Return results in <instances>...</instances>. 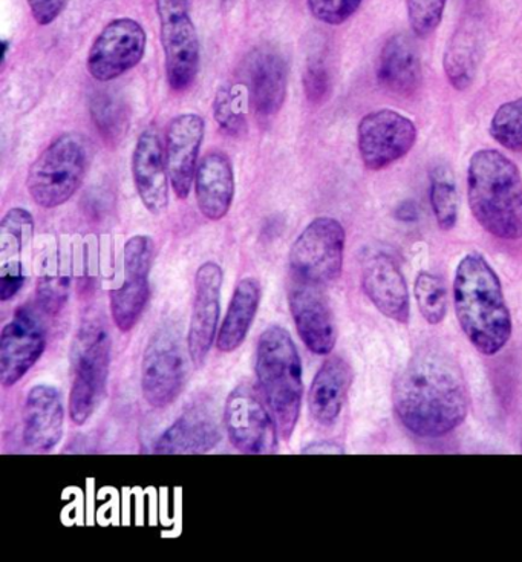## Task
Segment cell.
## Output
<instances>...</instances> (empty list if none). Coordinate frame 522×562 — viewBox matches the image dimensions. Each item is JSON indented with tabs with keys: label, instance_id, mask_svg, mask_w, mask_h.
<instances>
[{
	"label": "cell",
	"instance_id": "obj_32",
	"mask_svg": "<svg viewBox=\"0 0 522 562\" xmlns=\"http://www.w3.org/2000/svg\"><path fill=\"white\" fill-rule=\"evenodd\" d=\"M216 123L230 137H239L246 130L241 95L234 88H219L214 102Z\"/></svg>",
	"mask_w": 522,
	"mask_h": 562
},
{
	"label": "cell",
	"instance_id": "obj_24",
	"mask_svg": "<svg viewBox=\"0 0 522 562\" xmlns=\"http://www.w3.org/2000/svg\"><path fill=\"white\" fill-rule=\"evenodd\" d=\"M193 184L200 212L207 220H223L230 211L235 198V172L230 158L222 150L204 155Z\"/></svg>",
	"mask_w": 522,
	"mask_h": 562
},
{
	"label": "cell",
	"instance_id": "obj_9",
	"mask_svg": "<svg viewBox=\"0 0 522 562\" xmlns=\"http://www.w3.org/2000/svg\"><path fill=\"white\" fill-rule=\"evenodd\" d=\"M166 76L170 89L183 92L192 87L200 69V41L189 0H155Z\"/></svg>",
	"mask_w": 522,
	"mask_h": 562
},
{
	"label": "cell",
	"instance_id": "obj_15",
	"mask_svg": "<svg viewBox=\"0 0 522 562\" xmlns=\"http://www.w3.org/2000/svg\"><path fill=\"white\" fill-rule=\"evenodd\" d=\"M288 305L297 333L308 350L317 356L331 355L338 340V327L324 286L295 279L290 286Z\"/></svg>",
	"mask_w": 522,
	"mask_h": 562
},
{
	"label": "cell",
	"instance_id": "obj_31",
	"mask_svg": "<svg viewBox=\"0 0 522 562\" xmlns=\"http://www.w3.org/2000/svg\"><path fill=\"white\" fill-rule=\"evenodd\" d=\"M498 145L512 153L522 150V97L501 104L495 112L489 127Z\"/></svg>",
	"mask_w": 522,
	"mask_h": 562
},
{
	"label": "cell",
	"instance_id": "obj_3",
	"mask_svg": "<svg viewBox=\"0 0 522 562\" xmlns=\"http://www.w3.org/2000/svg\"><path fill=\"white\" fill-rule=\"evenodd\" d=\"M467 200L472 215L487 234L506 241L522 238V177L497 149H479L467 168Z\"/></svg>",
	"mask_w": 522,
	"mask_h": 562
},
{
	"label": "cell",
	"instance_id": "obj_8",
	"mask_svg": "<svg viewBox=\"0 0 522 562\" xmlns=\"http://www.w3.org/2000/svg\"><path fill=\"white\" fill-rule=\"evenodd\" d=\"M345 244V228L338 220L330 216L313 220L290 250L293 278L319 286L338 281L343 270Z\"/></svg>",
	"mask_w": 522,
	"mask_h": 562
},
{
	"label": "cell",
	"instance_id": "obj_14",
	"mask_svg": "<svg viewBox=\"0 0 522 562\" xmlns=\"http://www.w3.org/2000/svg\"><path fill=\"white\" fill-rule=\"evenodd\" d=\"M46 327L33 305L15 310L0 337V380L5 387L14 386L36 366L46 348Z\"/></svg>",
	"mask_w": 522,
	"mask_h": 562
},
{
	"label": "cell",
	"instance_id": "obj_6",
	"mask_svg": "<svg viewBox=\"0 0 522 562\" xmlns=\"http://www.w3.org/2000/svg\"><path fill=\"white\" fill-rule=\"evenodd\" d=\"M112 342L102 322L81 325L72 348V386L69 416L76 425H84L94 416L106 395L111 370Z\"/></svg>",
	"mask_w": 522,
	"mask_h": 562
},
{
	"label": "cell",
	"instance_id": "obj_27",
	"mask_svg": "<svg viewBox=\"0 0 522 562\" xmlns=\"http://www.w3.org/2000/svg\"><path fill=\"white\" fill-rule=\"evenodd\" d=\"M262 290L258 279L243 278L236 285L216 345L222 352H234L246 340L261 304Z\"/></svg>",
	"mask_w": 522,
	"mask_h": 562
},
{
	"label": "cell",
	"instance_id": "obj_12",
	"mask_svg": "<svg viewBox=\"0 0 522 562\" xmlns=\"http://www.w3.org/2000/svg\"><path fill=\"white\" fill-rule=\"evenodd\" d=\"M145 30L129 18L115 19L104 26L88 54V71L95 80L118 79L140 64L146 53Z\"/></svg>",
	"mask_w": 522,
	"mask_h": 562
},
{
	"label": "cell",
	"instance_id": "obj_37",
	"mask_svg": "<svg viewBox=\"0 0 522 562\" xmlns=\"http://www.w3.org/2000/svg\"><path fill=\"white\" fill-rule=\"evenodd\" d=\"M305 94L313 103H320L330 89V77L320 61H313L304 74Z\"/></svg>",
	"mask_w": 522,
	"mask_h": 562
},
{
	"label": "cell",
	"instance_id": "obj_28",
	"mask_svg": "<svg viewBox=\"0 0 522 562\" xmlns=\"http://www.w3.org/2000/svg\"><path fill=\"white\" fill-rule=\"evenodd\" d=\"M483 52L481 26L475 21H466L458 26L444 53V72L449 83L456 91L470 87L477 74Z\"/></svg>",
	"mask_w": 522,
	"mask_h": 562
},
{
	"label": "cell",
	"instance_id": "obj_23",
	"mask_svg": "<svg viewBox=\"0 0 522 562\" xmlns=\"http://www.w3.org/2000/svg\"><path fill=\"white\" fill-rule=\"evenodd\" d=\"M250 103L258 117L270 119L281 111L287 95L288 68L273 49H257L247 59Z\"/></svg>",
	"mask_w": 522,
	"mask_h": 562
},
{
	"label": "cell",
	"instance_id": "obj_39",
	"mask_svg": "<svg viewBox=\"0 0 522 562\" xmlns=\"http://www.w3.org/2000/svg\"><path fill=\"white\" fill-rule=\"evenodd\" d=\"M305 452L309 453H343V448L334 443H328V441H320V443L308 446Z\"/></svg>",
	"mask_w": 522,
	"mask_h": 562
},
{
	"label": "cell",
	"instance_id": "obj_18",
	"mask_svg": "<svg viewBox=\"0 0 522 562\" xmlns=\"http://www.w3.org/2000/svg\"><path fill=\"white\" fill-rule=\"evenodd\" d=\"M133 176L143 205L154 215L164 212L169 204L170 178L166 147L157 127L149 126L138 137L133 154Z\"/></svg>",
	"mask_w": 522,
	"mask_h": 562
},
{
	"label": "cell",
	"instance_id": "obj_29",
	"mask_svg": "<svg viewBox=\"0 0 522 562\" xmlns=\"http://www.w3.org/2000/svg\"><path fill=\"white\" fill-rule=\"evenodd\" d=\"M429 198L439 227L443 232L452 231L458 221L459 201L454 176L446 166H439L431 173Z\"/></svg>",
	"mask_w": 522,
	"mask_h": 562
},
{
	"label": "cell",
	"instance_id": "obj_1",
	"mask_svg": "<svg viewBox=\"0 0 522 562\" xmlns=\"http://www.w3.org/2000/svg\"><path fill=\"white\" fill-rule=\"evenodd\" d=\"M394 409L400 424L421 438L454 432L469 414L462 367L442 348H421L397 375Z\"/></svg>",
	"mask_w": 522,
	"mask_h": 562
},
{
	"label": "cell",
	"instance_id": "obj_33",
	"mask_svg": "<svg viewBox=\"0 0 522 562\" xmlns=\"http://www.w3.org/2000/svg\"><path fill=\"white\" fill-rule=\"evenodd\" d=\"M91 115L94 119L97 130L102 132L107 139L122 137L126 126V114L122 104L114 97L107 94L97 95L91 103Z\"/></svg>",
	"mask_w": 522,
	"mask_h": 562
},
{
	"label": "cell",
	"instance_id": "obj_5",
	"mask_svg": "<svg viewBox=\"0 0 522 562\" xmlns=\"http://www.w3.org/2000/svg\"><path fill=\"white\" fill-rule=\"evenodd\" d=\"M91 161V143L79 132H65L38 155L30 168L26 188L34 203L56 209L75 196Z\"/></svg>",
	"mask_w": 522,
	"mask_h": 562
},
{
	"label": "cell",
	"instance_id": "obj_17",
	"mask_svg": "<svg viewBox=\"0 0 522 562\" xmlns=\"http://www.w3.org/2000/svg\"><path fill=\"white\" fill-rule=\"evenodd\" d=\"M204 120L198 114H180L170 122L166 134V160L170 186L180 200H188L198 169V155L203 145Z\"/></svg>",
	"mask_w": 522,
	"mask_h": 562
},
{
	"label": "cell",
	"instance_id": "obj_10",
	"mask_svg": "<svg viewBox=\"0 0 522 562\" xmlns=\"http://www.w3.org/2000/svg\"><path fill=\"white\" fill-rule=\"evenodd\" d=\"M224 426L239 452L273 453L277 449V425L264 395L243 382L228 394L224 406Z\"/></svg>",
	"mask_w": 522,
	"mask_h": 562
},
{
	"label": "cell",
	"instance_id": "obj_4",
	"mask_svg": "<svg viewBox=\"0 0 522 562\" xmlns=\"http://www.w3.org/2000/svg\"><path fill=\"white\" fill-rule=\"evenodd\" d=\"M259 391L285 441L296 431L304 397L299 351L287 329L273 325L259 337L257 348Z\"/></svg>",
	"mask_w": 522,
	"mask_h": 562
},
{
	"label": "cell",
	"instance_id": "obj_7",
	"mask_svg": "<svg viewBox=\"0 0 522 562\" xmlns=\"http://www.w3.org/2000/svg\"><path fill=\"white\" fill-rule=\"evenodd\" d=\"M189 359V345L173 325H164L150 337L143 356L141 390L152 408H166L180 397L188 382Z\"/></svg>",
	"mask_w": 522,
	"mask_h": 562
},
{
	"label": "cell",
	"instance_id": "obj_25",
	"mask_svg": "<svg viewBox=\"0 0 522 562\" xmlns=\"http://www.w3.org/2000/svg\"><path fill=\"white\" fill-rule=\"evenodd\" d=\"M353 371L350 363L339 356L325 360L317 371L308 393V408L317 424L332 426L345 406Z\"/></svg>",
	"mask_w": 522,
	"mask_h": 562
},
{
	"label": "cell",
	"instance_id": "obj_20",
	"mask_svg": "<svg viewBox=\"0 0 522 562\" xmlns=\"http://www.w3.org/2000/svg\"><path fill=\"white\" fill-rule=\"evenodd\" d=\"M34 234V220L29 211L11 209L0 223V300H13L26 281L23 254Z\"/></svg>",
	"mask_w": 522,
	"mask_h": 562
},
{
	"label": "cell",
	"instance_id": "obj_19",
	"mask_svg": "<svg viewBox=\"0 0 522 562\" xmlns=\"http://www.w3.org/2000/svg\"><path fill=\"white\" fill-rule=\"evenodd\" d=\"M362 289L383 316L397 324L409 321L408 284L400 267L389 255L375 254L366 259L362 269Z\"/></svg>",
	"mask_w": 522,
	"mask_h": 562
},
{
	"label": "cell",
	"instance_id": "obj_30",
	"mask_svg": "<svg viewBox=\"0 0 522 562\" xmlns=\"http://www.w3.org/2000/svg\"><path fill=\"white\" fill-rule=\"evenodd\" d=\"M413 296L428 324H442L447 313V289L442 277L431 271H420L413 284Z\"/></svg>",
	"mask_w": 522,
	"mask_h": 562
},
{
	"label": "cell",
	"instance_id": "obj_21",
	"mask_svg": "<svg viewBox=\"0 0 522 562\" xmlns=\"http://www.w3.org/2000/svg\"><path fill=\"white\" fill-rule=\"evenodd\" d=\"M65 411L59 390L49 385L31 387L23 406V441L36 452H48L64 437Z\"/></svg>",
	"mask_w": 522,
	"mask_h": 562
},
{
	"label": "cell",
	"instance_id": "obj_11",
	"mask_svg": "<svg viewBox=\"0 0 522 562\" xmlns=\"http://www.w3.org/2000/svg\"><path fill=\"white\" fill-rule=\"evenodd\" d=\"M419 131L416 123L400 112H370L358 127V146L363 166L378 172L411 153Z\"/></svg>",
	"mask_w": 522,
	"mask_h": 562
},
{
	"label": "cell",
	"instance_id": "obj_34",
	"mask_svg": "<svg viewBox=\"0 0 522 562\" xmlns=\"http://www.w3.org/2000/svg\"><path fill=\"white\" fill-rule=\"evenodd\" d=\"M447 0H406L409 25L417 37H428L443 21Z\"/></svg>",
	"mask_w": 522,
	"mask_h": 562
},
{
	"label": "cell",
	"instance_id": "obj_36",
	"mask_svg": "<svg viewBox=\"0 0 522 562\" xmlns=\"http://www.w3.org/2000/svg\"><path fill=\"white\" fill-rule=\"evenodd\" d=\"M68 278L64 274H45L38 282V305L45 313L56 314L64 308L68 297Z\"/></svg>",
	"mask_w": 522,
	"mask_h": 562
},
{
	"label": "cell",
	"instance_id": "obj_2",
	"mask_svg": "<svg viewBox=\"0 0 522 562\" xmlns=\"http://www.w3.org/2000/svg\"><path fill=\"white\" fill-rule=\"evenodd\" d=\"M454 305L459 328L478 352L495 356L504 350L513 324L500 277L485 256L469 254L456 267Z\"/></svg>",
	"mask_w": 522,
	"mask_h": 562
},
{
	"label": "cell",
	"instance_id": "obj_35",
	"mask_svg": "<svg viewBox=\"0 0 522 562\" xmlns=\"http://www.w3.org/2000/svg\"><path fill=\"white\" fill-rule=\"evenodd\" d=\"M363 0H307L309 13L327 25H342L353 18Z\"/></svg>",
	"mask_w": 522,
	"mask_h": 562
},
{
	"label": "cell",
	"instance_id": "obj_26",
	"mask_svg": "<svg viewBox=\"0 0 522 562\" xmlns=\"http://www.w3.org/2000/svg\"><path fill=\"white\" fill-rule=\"evenodd\" d=\"M419 48L411 36L398 33L383 45L377 65V79L383 88L400 95H411L421 83Z\"/></svg>",
	"mask_w": 522,
	"mask_h": 562
},
{
	"label": "cell",
	"instance_id": "obj_22",
	"mask_svg": "<svg viewBox=\"0 0 522 562\" xmlns=\"http://www.w3.org/2000/svg\"><path fill=\"white\" fill-rule=\"evenodd\" d=\"M218 414L208 402H200L185 411L155 443L157 453H204L222 441Z\"/></svg>",
	"mask_w": 522,
	"mask_h": 562
},
{
	"label": "cell",
	"instance_id": "obj_38",
	"mask_svg": "<svg viewBox=\"0 0 522 562\" xmlns=\"http://www.w3.org/2000/svg\"><path fill=\"white\" fill-rule=\"evenodd\" d=\"M31 14L38 25H49L59 18L67 0H29Z\"/></svg>",
	"mask_w": 522,
	"mask_h": 562
},
{
	"label": "cell",
	"instance_id": "obj_13",
	"mask_svg": "<svg viewBox=\"0 0 522 562\" xmlns=\"http://www.w3.org/2000/svg\"><path fill=\"white\" fill-rule=\"evenodd\" d=\"M155 244L146 235L133 236L123 254L125 282L111 292V314L120 331H130L140 319L149 301V274Z\"/></svg>",
	"mask_w": 522,
	"mask_h": 562
},
{
	"label": "cell",
	"instance_id": "obj_16",
	"mask_svg": "<svg viewBox=\"0 0 522 562\" xmlns=\"http://www.w3.org/2000/svg\"><path fill=\"white\" fill-rule=\"evenodd\" d=\"M223 281V269L216 262L203 263L196 271L195 300L188 335L189 351L196 367L206 362L218 331Z\"/></svg>",
	"mask_w": 522,
	"mask_h": 562
}]
</instances>
